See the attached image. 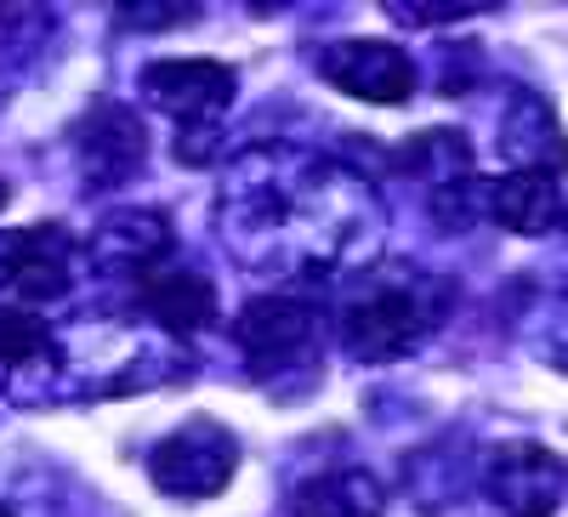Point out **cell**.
<instances>
[{"mask_svg":"<svg viewBox=\"0 0 568 517\" xmlns=\"http://www.w3.org/2000/svg\"><path fill=\"white\" fill-rule=\"evenodd\" d=\"M353 216H369L364 182L291 154V149H251L227 165L222 182V233L227 251L256 267H307L347 251Z\"/></svg>","mask_w":568,"mask_h":517,"instance_id":"6da1fadb","label":"cell"},{"mask_svg":"<svg viewBox=\"0 0 568 517\" xmlns=\"http://www.w3.org/2000/svg\"><path fill=\"white\" fill-rule=\"evenodd\" d=\"M449 313V285L426 273H409V267H393V273H375V278H358L342 302V347L364 364H387V358H404L409 347H420L426 336L444 324Z\"/></svg>","mask_w":568,"mask_h":517,"instance_id":"7a4b0ae2","label":"cell"},{"mask_svg":"<svg viewBox=\"0 0 568 517\" xmlns=\"http://www.w3.org/2000/svg\"><path fill=\"white\" fill-rule=\"evenodd\" d=\"M233 473H240V438L205 415L160 438L149 455V478L171 500H211L233 484Z\"/></svg>","mask_w":568,"mask_h":517,"instance_id":"3957f363","label":"cell"},{"mask_svg":"<svg viewBox=\"0 0 568 517\" xmlns=\"http://www.w3.org/2000/svg\"><path fill=\"white\" fill-rule=\"evenodd\" d=\"M85 251L69 240L58 222H34L18 233H0V291H7L18 307L34 302H58L80 285Z\"/></svg>","mask_w":568,"mask_h":517,"instance_id":"277c9868","label":"cell"},{"mask_svg":"<svg viewBox=\"0 0 568 517\" xmlns=\"http://www.w3.org/2000/svg\"><path fill=\"white\" fill-rule=\"evenodd\" d=\"M233 336H240L256 375H284V369H307L318 358L324 324L296 296H256L233 324Z\"/></svg>","mask_w":568,"mask_h":517,"instance_id":"5b68a950","label":"cell"},{"mask_svg":"<svg viewBox=\"0 0 568 517\" xmlns=\"http://www.w3.org/2000/svg\"><path fill=\"white\" fill-rule=\"evenodd\" d=\"M233 85L240 80L216 58H160L136 74V91L160 114H171L182 131H211L233 103Z\"/></svg>","mask_w":568,"mask_h":517,"instance_id":"8992f818","label":"cell"},{"mask_svg":"<svg viewBox=\"0 0 568 517\" xmlns=\"http://www.w3.org/2000/svg\"><path fill=\"white\" fill-rule=\"evenodd\" d=\"M318 74L336 91H347L358 103H375V109H398L415 98V63L393 40H336L318 58Z\"/></svg>","mask_w":568,"mask_h":517,"instance_id":"52a82bcc","label":"cell"},{"mask_svg":"<svg viewBox=\"0 0 568 517\" xmlns=\"http://www.w3.org/2000/svg\"><path fill=\"white\" fill-rule=\"evenodd\" d=\"M568 495V466L540 444H506L489 460V500L500 517H551Z\"/></svg>","mask_w":568,"mask_h":517,"instance_id":"ba28073f","label":"cell"},{"mask_svg":"<svg viewBox=\"0 0 568 517\" xmlns=\"http://www.w3.org/2000/svg\"><path fill=\"white\" fill-rule=\"evenodd\" d=\"M142 154H149V131L120 103H98L74 131V160L85 187H120L142 165Z\"/></svg>","mask_w":568,"mask_h":517,"instance_id":"9c48e42d","label":"cell"},{"mask_svg":"<svg viewBox=\"0 0 568 517\" xmlns=\"http://www.w3.org/2000/svg\"><path fill=\"white\" fill-rule=\"evenodd\" d=\"M171 251V216L165 211H114L98 222V233H91V245L85 256L98 262L103 273H136V278H149L160 273V256Z\"/></svg>","mask_w":568,"mask_h":517,"instance_id":"30bf717a","label":"cell"},{"mask_svg":"<svg viewBox=\"0 0 568 517\" xmlns=\"http://www.w3.org/2000/svg\"><path fill=\"white\" fill-rule=\"evenodd\" d=\"M500 154L511 171H540V176H557L568 171V136H562V120L557 109L540 98V91H524L511 98V109L500 114Z\"/></svg>","mask_w":568,"mask_h":517,"instance_id":"8fae6325","label":"cell"},{"mask_svg":"<svg viewBox=\"0 0 568 517\" xmlns=\"http://www.w3.org/2000/svg\"><path fill=\"white\" fill-rule=\"evenodd\" d=\"M568 216L557 176L540 171H506L500 182H489V222H500L506 233H546Z\"/></svg>","mask_w":568,"mask_h":517,"instance_id":"7c38bea8","label":"cell"},{"mask_svg":"<svg viewBox=\"0 0 568 517\" xmlns=\"http://www.w3.org/2000/svg\"><path fill=\"white\" fill-rule=\"evenodd\" d=\"M382 511H387V489L358 466L318 473L291 495V517H382Z\"/></svg>","mask_w":568,"mask_h":517,"instance_id":"4fadbf2b","label":"cell"},{"mask_svg":"<svg viewBox=\"0 0 568 517\" xmlns=\"http://www.w3.org/2000/svg\"><path fill=\"white\" fill-rule=\"evenodd\" d=\"M142 313L165 324L171 336H194L216 318V291L200 273H149L142 278Z\"/></svg>","mask_w":568,"mask_h":517,"instance_id":"5bb4252c","label":"cell"},{"mask_svg":"<svg viewBox=\"0 0 568 517\" xmlns=\"http://www.w3.org/2000/svg\"><path fill=\"white\" fill-rule=\"evenodd\" d=\"M45 29H52V18H45V12L0 7V103H7V91L29 74V58L40 52Z\"/></svg>","mask_w":568,"mask_h":517,"instance_id":"9a60e30c","label":"cell"},{"mask_svg":"<svg viewBox=\"0 0 568 517\" xmlns=\"http://www.w3.org/2000/svg\"><path fill=\"white\" fill-rule=\"evenodd\" d=\"M52 358H58V342L45 331V318L23 307H0V369H34Z\"/></svg>","mask_w":568,"mask_h":517,"instance_id":"2e32d148","label":"cell"},{"mask_svg":"<svg viewBox=\"0 0 568 517\" xmlns=\"http://www.w3.org/2000/svg\"><path fill=\"white\" fill-rule=\"evenodd\" d=\"M471 0H444V7H420V0H398L404 23H444V18H466Z\"/></svg>","mask_w":568,"mask_h":517,"instance_id":"e0dca14e","label":"cell"},{"mask_svg":"<svg viewBox=\"0 0 568 517\" xmlns=\"http://www.w3.org/2000/svg\"><path fill=\"white\" fill-rule=\"evenodd\" d=\"M0 211H7V182H0Z\"/></svg>","mask_w":568,"mask_h":517,"instance_id":"ac0fdd59","label":"cell"}]
</instances>
